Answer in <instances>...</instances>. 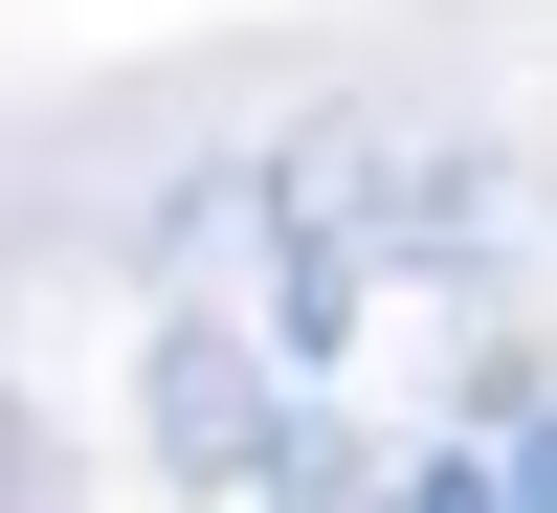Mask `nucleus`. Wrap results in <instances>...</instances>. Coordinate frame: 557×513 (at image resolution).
Returning a JSON list of instances; mask_svg holds the SVG:
<instances>
[{
  "label": "nucleus",
  "instance_id": "2",
  "mask_svg": "<svg viewBox=\"0 0 557 513\" xmlns=\"http://www.w3.org/2000/svg\"><path fill=\"white\" fill-rule=\"evenodd\" d=\"M0 491H45V425H0Z\"/></svg>",
  "mask_w": 557,
  "mask_h": 513
},
{
  "label": "nucleus",
  "instance_id": "1",
  "mask_svg": "<svg viewBox=\"0 0 557 513\" xmlns=\"http://www.w3.org/2000/svg\"><path fill=\"white\" fill-rule=\"evenodd\" d=\"M290 380L312 357L290 335H223V313H157V357H134V402H157V469L178 491H290Z\"/></svg>",
  "mask_w": 557,
  "mask_h": 513
}]
</instances>
